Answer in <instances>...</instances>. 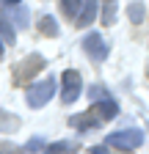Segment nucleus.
I'll use <instances>...</instances> for the list:
<instances>
[{"instance_id":"obj_4","label":"nucleus","mask_w":149,"mask_h":154,"mask_svg":"<svg viewBox=\"0 0 149 154\" xmlns=\"http://www.w3.org/2000/svg\"><path fill=\"white\" fill-rule=\"evenodd\" d=\"M83 52H86L94 63H102L105 58H108V52H110V44L105 42L100 33L91 30V33H86V38H83Z\"/></svg>"},{"instance_id":"obj_14","label":"nucleus","mask_w":149,"mask_h":154,"mask_svg":"<svg viewBox=\"0 0 149 154\" xmlns=\"http://www.w3.org/2000/svg\"><path fill=\"white\" fill-rule=\"evenodd\" d=\"M0 33H3V38H6L8 44L14 42V30L8 28V19H6V17H0Z\"/></svg>"},{"instance_id":"obj_12","label":"nucleus","mask_w":149,"mask_h":154,"mask_svg":"<svg viewBox=\"0 0 149 154\" xmlns=\"http://www.w3.org/2000/svg\"><path fill=\"white\" fill-rule=\"evenodd\" d=\"M127 14H130V22L141 25V22H144L146 8H144V3H141V0H133V3H130V8H127Z\"/></svg>"},{"instance_id":"obj_1","label":"nucleus","mask_w":149,"mask_h":154,"mask_svg":"<svg viewBox=\"0 0 149 154\" xmlns=\"http://www.w3.org/2000/svg\"><path fill=\"white\" fill-rule=\"evenodd\" d=\"M52 96H55V77L36 80V83H30V85L25 88V102H28V107H33V110L44 107Z\"/></svg>"},{"instance_id":"obj_18","label":"nucleus","mask_w":149,"mask_h":154,"mask_svg":"<svg viewBox=\"0 0 149 154\" xmlns=\"http://www.w3.org/2000/svg\"><path fill=\"white\" fill-rule=\"evenodd\" d=\"M0 58H3V38H0Z\"/></svg>"},{"instance_id":"obj_17","label":"nucleus","mask_w":149,"mask_h":154,"mask_svg":"<svg viewBox=\"0 0 149 154\" xmlns=\"http://www.w3.org/2000/svg\"><path fill=\"white\" fill-rule=\"evenodd\" d=\"M22 0H6V6H20Z\"/></svg>"},{"instance_id":"obj_6","label":"nucleus","mask_w":149,"mask_h":154,"mask_svg":"<svg viewBox=\"0 0 149 154\" xmlns=\"http://www.w3.org/2000/svg\"><path fill=\"white\" fill-rule=\"evenodd\" d=\"M91 110H94L102 121H113L116 116H119V105H116V99H110V96H108V99H102V102H94V105H91Z\"/></svg>"},{"instance_id":"obj_3","label":"nucleus","mask_w":149,"mask_h":154,"mask_svg":"<svg viewBox=\"0 0 149 154\" xmlns=\"http://www.w3.org/2000/svg\"><path fill=\"white\" fill-rule=\"evenodd\" d=\"M80 94H83V77H80V72L78 69H66L61 74V102L72 105V102L80 99Z\"/></svg>"},{"instance_id":"obj_8","label":"nucleus","mask_w":149,"mask_h":154,"mask_svg":"<svg viewBox=\"0 0 149 154\" xmlns=\"http://www.w3.org/2000/svg\"><path fill=\"white\" fill-rule=\"evenodd\" d=\"M58 6H61V14L66 19H72V22H78V17L83 11V0H58Z\"/></svg>"},{"instance_id":"obj_10","label":"nucleus","mask_w":149,"mask_h":154,"mask_svg":"<svg viewBox=\"0 0 149 154\" xmlns=\"http://www.w3.org/2000/svg\"><path fill=\"white\" fill-rule=\"evenodd\" d=\"M116 14H119V3L116 0H102V25H113L116 22Z\"/></svg>"},{"instance_id":"obj_9","label":"nucleus","mask_w":149,"mask_h":154,"mask_svg":"<svg viewBox=\"0 0 149 154\" xmlns=\"http://www.w3.org/2000/svg\"><path fill=\"white\" fill-rule=\"evenodd\" d=\"M42 154H78V143L74 140H55V143L44 146Z\"/></svg>"},{"instance_id":"obj_19","label":"nucleus","mask_w":149,"mask_h":154,"mask_svg":"<svg viewBox=\"0 0 149 154\" xmlns=\"http://www.w3.org/2000/svg\"><path fill=\"white\" fill-rule=\"evenodd\" d=\"M146 74H149V72H146Z\"/></svg>"},{"instance_id":"obj_7","label":"nucleus","mask_w":149,"mask_h":154,"mask_svg":"<svg viewBox=\"0 0 149 154\" xmlns=\"http://www.w3.org/2000/svg\"><path fill=\"white\" fill-rule=\"evenodd\" d=\"M97 11H100V0H83V11H80V17H78V28H88L91 22L97 19Z\"/></svg>"},{"instance_id":"obj_2","label":"nucleus","mask_w":149,"mask_h":154,"mask_svg":"<svg viewBox=\"0 0 149 154\" xmlns=\"http://www.w3.org/2000/svg\"><path fill=\"white\" fill-rule=\"evenodd\" d=\"M141 143H144V132L141 129H119V132H110L105 138V146L119 149V151H133Z\"/></svg>"},{"instance_id":"obj_15","label":"nucleus","mask_w":149,"mask_h":154,"mask_svg":"<svg viewBox=\"0 0 149 154\" xmlns=\"http://www.w3.org/2000/svg\"><path fill=\"white\" fill-rule=\"evenodd\" d=\"M25 149H28V151H39V149H42V151H44V143H42V138H30V140H28V146H25Z\"/></svg>"},{"instance_id":"obj_5","label":"nucleus","mask_w":149,"mask_h":154,"mask_svg":"<svg viewBox=\"0 0 149 154\" xmlns=\"http://www.w3.org/2000/svg\"><path fill=\"white\" fill-rule=\"evenodd\" d=\"M74 129H80V132H88V129H97V127H102L105 121L100 119V116L94 113V110H88V113H83V116H72V121H69Z\"/></svg>"},{"instance_id":"obj_16","label":"nucleus","mask_w":149,"mask_h":154,"mask_svg":"<svg viewBox=\"0 0 149 154\" xmlns=\"http://www.w3.org/2000/svg\"><path fill=\"white\" fill-rule=\"evenodd\" d=\"M88 154H105V149H102V146H97V149H91Z\"/></svg>"},{"instance_id":"obj_13","label":"nucleus","mask_w":149,"mask_h":154,"mask_svg":"<svg viewBox=\"0 0 149 154\" xmlns=\"http://www.w3.org/2000/svg\"><path fill=\"white\" fill-rule=\"evenodd\" d=\"M108 96H110V94H108L102 85H91V88H88V99H91V102H102V99H108Z\"/></svg>"},{"instance_id":"obj_11","label":"nucleus","mask_w":149,"mask_h":154,"mask_svg":"<svg viewBox=\"0 0 149 154\" xmlns=\"http://www.w3.org/2000/svg\"><path fill=\"white\" fill-rule=\"evenodd\" d=\"M39 30L44 33V36H50V38H55V36H58L61 33V28H58V22H55V17H42L39 19Z\"/></svg>"}]
</instances>
